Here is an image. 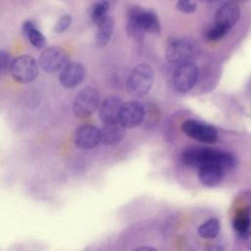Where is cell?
<instances>
[{
    "label": "cell",
    "instance_id": "cell-1",
    "mask_svg": "<svg viewBox=\"0 0 251 251\" xmlns=\"http://www.w3.org/2000/svg\"><path fill=\"white\" fill-rule=\"evenodd\" d=\"M126 30L135 41L141 42L146 32L160 34L161 25L158 15L151 9L132 5L126 13Z\"/></svg>",
    "mask_w": 251,
    "mask_h": 251
},
{
    "label": "cell",
    "instance_id": "cell-2",
    "mask_svg": "<svg viewBox=\"0 0 251 251\" xmlns=\"http://www.w3.org/2000/svg\"><path fill=\"white\" fill-rule=\"evenodd\" d=\"M154 82V71L152 67L146 63L136 65L130 72L127 81V92L135 97H141L147 94Z\"/></svg>",
    "mask_w": 251,
    "mask_h": 251
},
{
    "label": "cell",
    "instance_id": "cell-3",
    "mask_svg": "<svg viewBox=\"0 0 251 251\" xmlns=\"http://www.w3.org/2000/svg\"><path fill=\"white\" fill-rule=\"evenodd\" d=\"M99 103V91L94 87H85L78 91L74 100V114L78 119H86L98 108Z\"/></svg>",
    "mask_w": 251,
    "mask_h": 251
},
{
    "label": "cell",
    "instance_id": "cell-4",
    "mask_svg": "<svg viewBox=\"0 0 251 251\" xmlns=\"http://www.w3.org/2000/svg\"><path fill=\"white\" fill-rule=\"evenodd\" d=\"M198 52L197 45L188 39H177L171 42L166 50V57L172 64L179 65L192 62Z\"/></svg>",
    "mask_w": 251,
    "mask_h": 251
},
{
    "label": "cell",
    "instance_id": "cell-5",
    "mask_svg": "<svg viewBox=\"0 0 251 251\" xmlns=\"http://www.w3.org/2000/svg\"><path fill=\"white\" fill-rule=\"evenodd\" d=\"M10 73L16 81L20 83H28L36 78L38 75V66L32 57L22 55L12 61Z\"/></svg>",
    "mask_w": 251,
    "mask_h": 251
},
{
    "label": "cell",
    "instance_id": "cell-6",
    "mask_svg": "<svg viewBox=\"0 0 251 251\" xmlns=\"http://www.w3.org/2000/svg\"><path fill=\"white\" fill-rule=\"evenodd\" d=\"M198 78V68L192 62H186L177 65L173 75V81L176 89L185 93L190 91Z\"/></svg>",
    "mask_w": 251,
    "mask_h": 251
},
{
    "label": "cell",
    "instance_id": "cell-7",
    "mask_svg": "<svg viewBox=\"0 0 251 251\" xmlns=\"http://www.w3.org/2000/svg\"><path fill=\"white\" fill-rule=\"evenodd\" d=\"M181 129L187 136L201 142L214 143L218 139V131L213 126L195 120L184 121Z\"/></svg>",
    "mask_w": 251,
    "mask_h": 251
},
{
    "label": "cell",
    "instance_id": "cell-8",
    "mask_svg": "<svg viewBox=\"0 0 251 251\" xmlns=\"http://www.w3.org/2000/svg\"><path fill=\"white\" fill-rule=\"evenodd\" d=\"M69 62L68 53L60 47H48L39 57V66L45 73H55L62 70Z\"/></svg>",
    "mask_w": 251,
    "mask_h": 251
},
{
    "label": "cell",
    "instance_id": "cell-9",
    "mask_svg": "<svg viewBox=\"0 0 251 251\" xmlns=\"http://www.w3.org/2000/svg\"><path fill=\"white\" fill-rule=\"evenodd\" d=\"M241 10L237 2L228 1L222 4L214 16V24L224 26L230 30L240 20Z\"/></svg>",
    "mask_w": 251,
    "mask_h": 251
},
{
    "label": "cell",
    "instance_id": "cell-10",
    "mask_svg": "<svg viewBox=\"0 0 251 251\" xmlns=\"http://www.w3.org/2000/svg\"><path fill=\"white\" fill-rule=\"evenodd\" d=\"M145 118L144 107L137 101H127L123 103L119 122L126 128L138 126Z\"/></svg>",
    "mask_w": 251,
    "mask_h": 251
},
{
    "label": "cell",
    "instance_id": "cell-11",
    "mask_svg": "<svg viewBox=\"0 0 251 251\" xmlns=\"http://www.w3.org/2000/svg\"><path fill=\"white\" fill-rule=\"evenodd\" d=\"M101 142V130L92 125H84L76 129L75 143L80 149H92Z\"/></svg>",
    "mask_w": 251,
    "mask_h": 251
},
{
    "label": "cell",
    "instance_id": "cell-12",
    "mask_svg": "<svg viewBox=\"0 0 251 251\" xmlns=\"http://www.w3.org/2000/svg\"><path fill=\"white\" fill-rule=\"evenodd\" d=\"M85 71L83 66L77 62H68L61 70L60 82L66 88H75L79 85L84 78Z\"/></svg>",
    "mask_w": 251,
    "mask_h": 251
},
{
    "label": "cell",
    "instance_id": "cell-13",
    "mask_svg": "<svg viewBox=\"0 0 251 251\" xmlns=\"http://www.w3.org/2000/svg\"><path fill=\"white\" fill-rule=\"evenodd\" d=\"M225 170L215 163H206L198 168L200 182L207 187L219 185L223 179Z\"/></svg>",
    "mask_w": 251,
    "mask_h": 251
},
{
    "label": "cell",
    "instance_id": "cell-14",
    "mask_svg": "<svg viewBox=\"0 0 251 251\" xmlns=\"http://www.w3.org/2000/svg\"><path fill=\"white\" fill-rule=\"evenodd\" d=\"M123 103L117 96H109L103 100L99 108V116L104 124L117 123L120 119V113Z\"/></svg>",
    "mask_w": 251,
    "mask_h": 251
},
{
    "label": "cell",
    "instance_id": "cell-15",
    "mask_svg": "<svg viewBox=\"0 0 251 251\" xmlns=\"http://www.w3.org/2000/svg\"><path fill=\"white\" fill-rule=\"evenodd\" d=\"M125 128L120 122L104 124L101 129V142L105 145H114L119 143L125 134Z\"/></svg>",
    "mask_w": 251,
    "mask_h": 251
},
{
    "label": "cell",
    "instance_id": "cell-16",
    "mask_svg": "<svg viewBox=\"0 0 251 251\" xmlns=\"http://www.w3.org/2000/svg\"><path fill=\"white\" fill-rule=\"evenodd\" d=\"M208 153V148L203 147H194L186 149L182 152L180 159L181 162L191 168H199L206 162Z\"/></svg>",
    "mask_w": 251,
    "mask_h": 251
},
{
    "label": "cell",
    "instance_id": "cell-17",
    "mask_svg": "<svg viewBox=\"0 0 251 251\" xmlns=\"http://www.w3.org/2000/svg\"><path fill=\"white\" fill-rule=\"evenodd\" d=\"M22 30L33 47L36 49H42L45 46L46 39L32 21H25L23 24Z\"/></svg>",
    "mask_w": 251,
    "mask_h": 251
},
{
    "label": "cell",
    "instance_id": "cell-18",
    "mask_svg": "<svg viewBox=\"0 0 251 251\" xmlns=\"http://www.w3.org/2000/svg\"><path fill=\"white\" fill-rule=\"evenodd\" d=\"M114 25L115 22L111 16H109L102 24L98 25L96 33V45L99 48L105 47L109 43L114 31Z\"/></svg>",
    "mask_w": 251,
    "mask_h": 251
},
{
    "label": "cell",
    "instance_id": "cell-19",
    "mask_svg": "<svg viewBox=\"0 0 251 251\" xmlns=\"http://www.w3.org/2000/svg\"><path fill=\"white\" fill-rule=\"evenodd\" d=\"M232 226L237 234L244 238L247 233L250 231L251 227V218L248 211H240L237 213L235 218L233 219Z\"/></svg>",
    "mask_w": 251,
    "mask_h": 251
},
{
    "label": "cell",
    "instance_id": "cell-20",
    "mask_svg": "<svg viewBox=\"0 0 251 251\" xmlns=\"http://www.w3.org/2000/svg\"><path fill=\"white\" fill-rule=\"evenodd\" d=\"M220 229H221L220 221L217 218H211L198 226L197 232L202 238L212 239L218 236Z\"/></svg>",
    "mask_w": 251,
    "mask_h": 251
},
{
    "label": "cell",
    "instance_id": "cell-21",
    "mask_svg": "<svg viewBox=\"0 0 251 251\" xmlns=\"http://www.w3.org/2000/svg\"><path fill=\"white\" fill-rule=\"evenodd\" d=\"M109 3L107 0H98L95 2L91 9V20L92 22L98 26L100 24H102L109 16Z\"/></svg>",
    "mask_w": 251,
    "mask_h": 251
},
{
    "label": "cell",
    "instance_id": "cell-22",
    "mask_svg": "<svg viewBox=\"0 0 251 251\" xmlns=\"http://www.w3.org/2000/svg\"><path fill=\"white\" fill-rule=\"evenodd\" d=\"M229 30L217 24L211 25L205 32V37L209 41H218L225 37Z\"/></svg>",
    "mask_w": 251,
    "mask_h": 251
},
{
    "label": "cell",
    "instance_id": "cell-23",
    "mask_svg": "<svg viewBox=\"0 0 251 251\" xmlns=\"http://www.w3.org/2000/svg\"><path fill=\"white\" fill-rule=\"evenodd\" d=\"M72 22H73V18L71 15L69 14L62 15L54 25V31L57 33H62L66 31L71 26Z\"/></svg>",
    "mask_w": 251,
    "mask_h": 251
},
{
    "label": "cell",
    "instance_id": "cell-24",
    "mask_svg": "<svg viewBox=\"0 0 251 251\" xmlns=\"http://www.w3.org/2000/svg\"><path fill=\"white\" fill-rule=\"evenodd\" d=\"M176 9L184 14H192L197 10V4L193 0H177Z\"/></svg>",
    "mask_w": 251,
    "mask_h": 251
},
{
    "label": "cell",
    "instance_id": "cell-25",
    "mask_svg": "<svg viewBox=\"0 0 251 251\" xmlns=\"http://www.w3.org/2000/svg\"><path fill=\"white\" fill-rule=\"evenodd\" d=\"M12 61H11L10 55L5 50H1L0 51V69H1L2 75L5 74L8 70L10 71Z\"/></svg>",
    "mask_w": 251,
    "mask_h": 251
},
{
    "label": "cell",
    "instance_id": "cell-26",
    "mask_svg": "<svg viewBox=\"0 0 251 251\" xmlns=\"http://www.w3.org/2000/svg\"><path fill=\"white\" fill-rule=\"evenodd\" d=\"M244 239H245L246 247H247L249 250H251V229H250V231L247 233V235L244 237Z\"/></svg>",
    "mask_w": 251,
    "mask_h": 251
},
{
    "label": "cell",
    "instance_id": "cell-27",
    "mask_svg": "<svg viewBox=\"0 0 251 251\" xmlns=\"http://www.w3.org/2000/svg\"><path fill=\"white\" fill-rule=\"evenodd\" d=\"M198 2H201V3H205V4H210V3H215L219 0H197Z\"/></svg>",
    "mask_w": 251,
    "mask_h": 251
},
{
    "label": "cell",
    "instance_id": "cell-28",
    "mask_svg": "<svg viewBox=\"0 0 251 251\" xmlns=\"http://www.w3.org/2000/svg\"><path fill=\"white\" fill-rule=\"evenodd\" d=\"M136 250H155V249L151 248V247H139Z\"/></svg>",
    "mask_w": 251,
    "mask_h": 251
},
{
    "label": "cell",
    "instance_id": "cell-29",
    "mask_svg": "<svg viewBox=\"0 0 251 251\" xmlns=\"http://www.w3.org/2000/svg\"><path fill=\"white\" fill-rule=\"evenodd\" d=\"M232 1H234V2H243L245 0H232Z\"/></svg>",
    "mask_w": 251,
    "mask_h": 251
}]
</instances>
